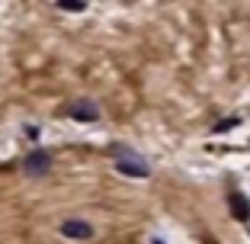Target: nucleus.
Instances as JSON below:
<instances>
[{
	"label": "nucleus",
	"instance_id": "obj_4",
	"mask_svg": "<svg viewBox=\"0 0 250 244\" xmlns=\"http://www.w3.org/2000/svg\"><path fill=\"white\" fill-rule=\"evenodd\" d=\"M67 116L77 119V122H96L100 119V106L90 103V100H77V103L67 106Z\"/></svg>",
	"mask_w": 250,
	"mask_h": 244
},
{
	"label": "nucleus",
	"instance_id": "obj_1",
	"mask_svg": "<svg viewBox=\"0 0 250 244\" xmlns=\"http://www.w3.org/2000/svg\"><path fill=\"white\" fill-rule=\"evenodd\" d=\"M112 161H116V170L125 174V177H147V174H151V167H147L138 155H132L128 148H122V145L112 151Z\"/></svg>",
	"mask_w": 250,
	"mask_h": 244
},
{
	"label": "nucleus",
	"instance_id": "obj_5",
	"mask_svg": "<svg viewBox=\"0 0 250 244\" xmlns=\"http://www.w3.org/2000/svg\"><path fill=\"white\" fill-rule=\"evenodd\" d=\"M228 206H231V215H234L237 222H247V219H250V202L244 200L241 193H231V196H228Z\"/></svg>",
	"mask_w": 250,
	"mask_h": 244
},
{
	"label": "nucleus",
	"instance_id": "obj_6",
	"mask_svg": "<svg viewBox=\"0 0 250 244\" xmlns=\"http://www.w3.org/2000/svg\"><path fill=\"white\" fill-rule=\"evenodd\" d=\"M61 10H83V0H58Z\"/></svg>",
	"mask_w": 250,
	"mask_h": 244
},
{
	"label": "nucleus",
	"instance_id": "obj_7",
	"mask_svg": "<svg viewBox=\"0 0 250 244\" xmlns=\"http://www.w3.org/2000/svg\"><path fill=\"white\" fill-rule=\"evenodd\" d=\"M237 126V119H225L221 126H215V132H225V129H234Z\"/></svg>",
	"mask_w": 250,
	"mask_h": 244
},
{
	"label": "nucleus",
	"instance_id": "obj_8",
	"mask_svg": "<svg viewBox=\"0 0 250 244\" xmlns=\"http://www.w3.org/2000/svg\"><path fill=\"white\" fill-rule=\"evenodd\" d=\"M154 244H164V241H161V238H154Z\"/></svg>",
	"mask_w": 250,
	"mask_h": 244
},
{
	"label": "nucleus",
	"instance_id": "obj_3",
	"mask_svg": "<svg viewBox=\"0 0 250 244\" xmlns=\"http://www.w3.org/2000/svg\"><path fill=\"white\" fill-rule=\"evenodd\" d=\"M61 235L74 238V241H87V238H93V225L83 219H67V222H61Z\"/></svg>",
	"mask_w": 250,
	"mask_h": 244
},
{
	"label": "nucleus",
	"instance_id": "obj_2",
	"mask_svg": "<svg viewBox=\"0 0 250 244\" xmlns=\"http://www.w3.org/2000/svg\"><path fill=\"white\" fill-rule=\"evenodd\" d=\"M22 170H26L29 177H42V174H48V170H52V155H48V151H42V148L29 151V155H26V161H22Z\"/></svg>",
	"mask_w": 250,
	"mask_h": 244
}]
</instances>
